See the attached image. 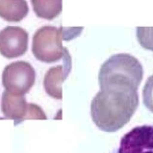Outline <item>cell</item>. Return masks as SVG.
Listing matches in <instances>:
<instances>
[{
    "label": "cell",
    "mask_w": 153,
    "mask_h": 153,
    "mask_svg": "<svg viewBox=\"0 0 153 153\" xmlns=\"http://www.w3.org/2000/svg\"><path fill=\"white\" fill-rule=\"evenodd\" d=\"M138 106V91L100 89L91 103V120L104 132H116L130 121Z\"/></svg>",
    "instance_id": "1"
},
{
    "label": "cell",
    "mask_w": 153,
    "mask_h": 153,
    "mask_svg": "<svg viewBox=\"0 0 153 153\" xmlns=\"http://www.w3.org/2000/svg\"><path fill=\"white\" fill-rule=\"evenodd\" d=\"M143 77V68L137 58L127 53L111 56L98 73L100 89H126L138 91Z\"/></svg>",
    "instance_id": "2"
},
{
    "label": "cell",
    "mask_w": 153,
    "mask_h": 153,
    "mask_svg": "<svg viewBox=\"0 0 153 153\" xmlns=\"http://www.w3.org/2000/svg\"><path fill=\"white\" fill-rule=\"evenodd\" d=\"M65 29L49 25L39 28L34 34L32 41V52L35 58L46 64L55 63L63 59L67 48L63 46L62 42L74 38L71 36V32L75 28H71L69 32L65 31Z\"/></svg>",
    "instance_id": "3"
},
{
    "label": "cell",
    "mask_w": 153,
    "mask_h": 153,
    "mask_svg": "<svg viewBox=\"0 0 153 153\" xmlns=\"http://www.w3.org/2000/svg\"><path fill=\"white\" fill-rule=\"evenodd\" d=\"M36 71L31 64L16 61L6 65L2 72V85L11 94L24 95L33 88Z\"/></svg>",
    "instance_id": "4"
},
{
    "label": "cell",
    "mask_w": 153,
    "mask_h": 153,
    "mask_svg": "<svg viewBox=\"0 0 153 153\" xmlns=\"http://www.w3.org/2000/svg\"><path fill=\"white\" fill-rule=\"evenodd\" d=\"M1 111L6 119L13 120L16 124L25 120H46L42 109L37 104L27 103L24 95H19L4 91L1 100Z\"/></svg>",
    "instance_id": "5"
},
{
    "label": "cell",
    "mask_w": 153,
    "mask_h": 153,
    "mask_svg": "<svg viewBox=\"0 0 153 153\" xmlns=\"http://www.w3.org/2000/svg\"><path fill=\"white\" fill-rule=\"evenodd\" d=\"M29 35L19 26H7L0 31V54L7 59H14L26 53Z\"/></svg>",
    "instance_id": "6"
},
{
    "label": "cell",
    "mask_w": 153,
    "mask_h": 153,
    "mask_svg": "<svg viewBox=\"0 0 153 153\" xmlns=\"http://www.w3.org/2000/svg\"><path fill=\"white\" fill-rule=\"evenodd\" d=\"M147 150L153 151V126H137L121 138L119 153H142Z\"/></svg>",
    "instance_id": "7"
},
{
    "label": "cell",
    "mask_w": 153,
    "mask_h": 153,
    "mask_svg": "<svg viewBox=\"0 0 153 153\" xmlns=\"http://www.w3.org/2000/svg\"><path fill=\"white\" fill-rule=\"evenodd\" d=\"M71 71V57L65 49L62 65H56L46 71L43 79V88L50 97L61 100L63 98L62 85Z\"/></svg>",
    "instance_id": "8"
},
{
    "label": "cell",
    "mask_w": 153,
    "mask_h": 153,
    "mask_svg": "<svg viewBox=\"0 0 153 153\" xmlns=\"http://www.w3.org/2000/svg\"><path fill=\"white\" fill-rule=\"evenodd\" d=\"M28 13L26 0H0V17L8 22H19Z\"/></svg>",
    "instance_id": "9"
},
{
    "label": "cell",
    "mask_w": 153,
    "mask_h": 153,
    "mask_svg": "<svg viewBox=\"0 0 153 153\" xmlns=\"http://www.w3.org/2000/svg\"><path fill=\"white\" fill-rule=\"evenodd\" d=\"M34 13L40 19H54L62 12V0H31Z\"/></svg>",
    "instance_id": "10"
},
{
    "label": "cell",
    "mask_w": 153,
    "mask_h": 153,
    "mask_svg": "<svg viewBox=\"0 0 153 153\" xmlns=\"http://www.w3.org/2000/svg\"><path fill=\"white\" fill-rule=\"evenodd\" d=\"M136 36L142 47L153 51V27H137Z\"/></svg>",
    "instance_id": "11"
},
{
    "label": "cell",
    "mask_w": 153,
    "mask_h": 153,
    "mask_svg": "<svg viewBox=\"0 0 153 153\" xmlns=\"http://www.w3.org/2000/svg\"><path fill=\"white\" fill-rule=\"evenodd\" d=\"M143 100L145 106L153 113V74L148 77L143 90Z\"/></svg>",
    "instance_id": "12"
},
{
    "label": "cell",
    "mask_w": 153,
    "mask_h": 153,
    "mask_svg": "<svg viewBox=\"0 0 153 153\" xmlns=\"http://www.w3.org/2000/svg\"><path fill=\"white\" fill-rule=\"evenodd\" d=\"M142 153H153V151H151V150H147V151H143V152H142Z\"/></svg>",
    "instance_id": "13"
}]
</instances>
